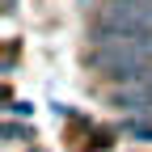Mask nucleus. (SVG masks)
<instances>
[{
  "label": "nucleus",
  "mask_w": 152,
  "mask_h": 152,
  "mask_svg": "<svg viewBox=\"0 0 152 152\" xmlns=\"http://www.w3.org/2000/svg\"><path fill=\"white\" fill-rule=\"evenodd\" d=\"M97 21H110L118 30H135V34H152V0H110Z\"/></svg>",
  "instance_id": "1"
}]
</instances>
